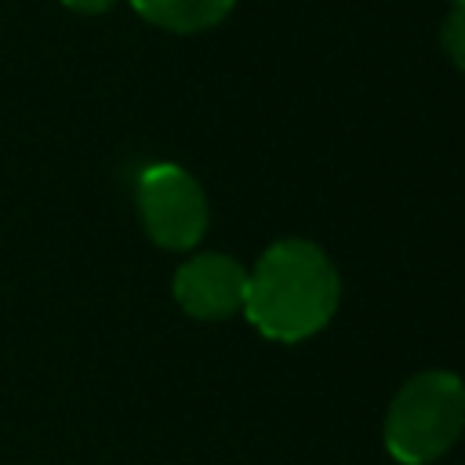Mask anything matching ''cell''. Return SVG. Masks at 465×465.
I'll list each match as a JSON object with an SVG mask.
<instances>
[{"instance_id":"1","label":"cell","mask_w":465,"mask_h":465,"mask_svg":"<svg viewBox=\"0 0 465 465\" xmlns=\"http://www.w3.org/2000/svg\"><path fill=\"white\" fill-rule=\"evenodd\" d=\"M341 302V276L331 254L302 236L276 240L247 269L243 316L269 341H305L320 334Z\"/></svg>"},{"instance_id":"2","label":"cell","mask_w":465,"mask_h":465,"mask_svg":"<svg viewBox=\"0 0 465 465\" xmlns=\"http://www.w3.org/2000/svg\"><path fill=\"white\" fill-rule=\"evenodd\" d=\"M465 432V381L432 367L400 385L385 411V450L400 465H432Z\"/></svg>"},{"instance_id":"3","label":"cell","mask_w":465,"mask_h":465,"mask_svg":"<svg viewBox=\"0 0 465 465\" xmlns=\"http://www.w3.org/2000/svg\"><path fill=\"white\" fill-rule=\"evenodd\" d=\"M134 203L145 236L167 251L196 247L211 222L203 185L178 163H149L134 182Z\"/></svg>"},{"instance_id":"4","label":"cell","mask_w":465,"mask_h":465,"mask_svg":"<svg viewBox=\"0 0 465 465\" xmlns=\"http://www.w3.org/2000/svg\"><path fill=\"white\" fill-rule=\"evenodd\" d=\"M171 291H174V302L182 305L185 316L203 320V323H218V320L243 312L247 269L222 251H203V254H193L189 262L178 265Z\"/></svg>"},{"instance_id":"5","label":"cell","mask_w":465,"mask_h":465,"mask_svg":"<svg viewBox=\"0 0 465 465\" xmlns=\"http://www.w3.org/2000/svg\"><path fill=\"white\" fill-rule=\"evenodd\" d=\"M236 0H131V7L167 33H203L218 25Z\"/></svg>"},{"instance_id":"6","label":"cell","mask_w":465,"mask_h":465,"mask_svg":"<svg viewBox=\"0 0 465 465\" xmlns=\"http://www.w3.org/2000/svg\"><path fill=\"white\" fill-rule=\"evenodd\" d=\"M440 44H443L447 58L465 73V4H454V7H450V15L443 18Z\"/></svg>"},{"instance_id":"7","label":"cell","mask_w":465,"mask_h":465,"mask_svg":"<svg viewBox=\"0 0 465 465\" xmlns=\"http://www.w3.org/2000/svg\"><path fill=\"white\" fill-rule=\"evenodd\" d=\"M69 11H80V15H102L109 7H116L120 0H62Z\"/></svg>"},{"instance_id":"8","label":"cell","mask_w":465,"mask_h":465,"mask_svg":"<svg viewBox=\"0 0 465 465\" xmlns=\"http://www.w3.org/2000/svg\"><path fill=\"white\" fill-rule=\"evenodd\" d=\"M454 4H465V0H454Z\"/></svg>"}]
</instances>
